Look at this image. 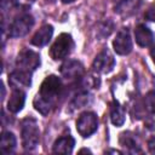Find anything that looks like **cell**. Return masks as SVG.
Returning <instances> with one entry per match:
<instances>
[{
    "label": "cell",
    "instance_id": "ba28073f",
    "mask_svg": "<svg viewBox=\"0 0 155 155\" xmlns=\"http://www.w3.org/2000/svg\"><path fill=\"white\" fill-rule=\"evenodd\" d=\"M113 47L114 51L121 56L128 54L132 51V39L127 28H122L116 34V38L113 41Z\"/></svg>",
    "mask_w": 155,
    "mask_h": 155
},
{
    "label": "cell",
    "instance_id": "ffe728a7",
    "mask_svg": "<svg viewBox=\"0 0 155 155\" xmlns=\"http://www.w3.org/2000/svg\"><path fill=\"white\" fill-rule=\"evenodd\" d=\"M144 104L147 110H149L151 114H155V91H150L147 93Z\"/></svg>",
    "mask_w": 155,
    "mask_h": 155
},
{
    "label": "cell",
    "instance_id": "8fae6325",
    "mask_svg": "<svg viewBox=\"0 0 155 155\" xmlns=\"http://www.w3.org/2000/svg\"><path fill=\"white\" fill-rule=\"evenodd\" d=\"M134 38L136 42L140 47H147L150 46L154 41V34L153 31L144 24H138L134 29Z\"/></svg>",
    "mask_w": 155,
    "mask_h": 155
},
{
    "label": "cell",
    "instance_id": "d6986e66",
    "mask_svg": "<svg viewBox=\"0 0 155 155\" xmlns=\"http://www.w3.org/2000/svg\"><path fill=\"white\" fill-rule=\"evenodd\" d=\"M88 102H90V96H88V93H87V92H81V93H79L78 96L74 97V99L71 101V104H70V105H71L74 109H80V108L85 107L86 104H88Z\"/></svg>",
    "mask_w": 155,
    "mask_h": 155
},
{
    "label": "cell",
    "instance_id": "7402d4cb",
    "mask_svg": "<svg viewBox=\"0 0 155 155\" xmlns=\"http://www.w3.org/2000/svg\"><path fill=\"white\" fill-rule=\"evenodd\" d=\"M35 0H10V2L19 8H28L29 6H31L34 4Z\"/></svg>",
    "mask_w": 155,
    "mask_h": 155
},
{
    "label": "cell",
    "instance_id": "30bf717a",
    "mask_svg": "<svg viewBox=\"0 0 155 155\" xmlns=\"http://www.w3.org/2000/svg\"><path fill=\"white\" fill-rule=\"evenodd\" d=\"M8 82L13 88H21V87H29L31 85V71L16 69L8 75Z\"/></svg>",
    "mask_w": 155,
    "mask_h": 155
},
{
    "label": "cell",
    "instance_id": "8992f818",
    "mask_svg": "<svg viewBox=\"0 0 155 155\" xmlns=\"http://www.w3.org/2000/svg\"><path fill=\"white\" fill-rule=\"evenodd\" d=\"M16 64H17L18 69L33 73L40 65V56H39V53H36L29 48H25V50L21 51L19 54L17 56Z\"/></svg>",
    "mask_w": 155,
    "mask_h": 155
},
{
    "label": "cell",
    "instance_id": "52a82bcc",
    "mask_svg": "<svg viewBox=\"0 0 155 155\" xmlns=\"http://www.w3.org/2000/svg\"><path fill=\"white\" fill-rule=\"evenodd\" d=\"M94 71L97 73H101V74H108L110 73L114 67H115V58L114 56L105 48L103 50L102 52H99L94 61H93V64H92Z\"/></svg>",
    "mask_w": 155,
    "mask_h": 155
},
{
    "label": "cell",
    "instance_id": "ac0fdd59",
    "mask_svg": "<svg viewBox=\"0 0 155 155\" xmlns=\"http://www.w3.org/2000/svg\"><path fill=\"white\" fill-rule=\"evenodd\" d=\"M120 145L126 148L127 150L132 151V153H139L140 151V147L137 142V139L133 137V134H131L130 132H124L120 134Z\"/></svg>",
    "mask_w": 155,
    "mask_h": 155
},
{
    "label": "cell",
    "instance_id": "44dd1931",
    "mask_svg": "<svg viewBox=\"0 0 155 155\" xmlns=\"http://www.w3.org/2000/svg\"><path fill=\"white\" fill-rule=\"evenodd\" d=\"M113 28H114V25H113V23H111L110 21H107V22H104V23L102 24L101 29H98V33H99L101 38H105V36H109V34L111 33Z\"/></svg>",
    "mask_w": 155,
    "mask_h": 155
},
{
    "label": "cell",
    "instance_id": "277c9868",
    "mask_svg": "<svg viewBox=\"0 0 155 155\" xmlns=\"http://www.w3.org/2000/svg\"><path fill=\"white\" fill-rule=\"evenodd\" d=\"M98 128V117L92 111H85L82 113L78 121H76V130L80 136L82 137H90L93 134Z\"/></svg>",
    "mask_w": 155,
    "mask_h": 155
},
{
    "label": "cell",
    "instance_id": "cb8c5ba5",
    "mask_svg": "<svg viewBox=\"0 0 155 155\" xmlns=\"http://www.w3.org/2000/svg\"><path fill=\"white\" fill-rule=\"evenodd\" d=\"M148 147H149V151L155 154V137H153L149 142H148Z\"/></svg>",
    "mask_w": 155,
    "mask_h": 155
},
{
    "label": "cell",
    "instance_id": "9c48e42d",
    "mask_svg": "<svg viewBox=\"0 0 155 155\" xmlns=\"http://www.w3.org/2000/svg\"><path fill=\"white\" fill-rule=\"evenodd\" d=\"M61 74L64 79L69 81H78L84 75V67L79 61L69 59L62 64Z\"/></svg>",
    "mask_w": 155,
    "mask_h": 155
},
{
    "label": "cell",
    "instance_id": "7a4b0ae2",
    "mask_svg": "<svg viewBox=\"0 0 155 155\" xmlns=\"http://www.w3.org/2000/svg\"><path fill=\"white\" fill-rule=\"evenodd\" d=\"M22 145L25 150H33L40 142V130L35 119L25 117L21 124Z\"/></svg>",
    "mask_w": 155,
    "mask_h": 155
},
{
    "label": "cell",
    "instance_id": "484cf974",
    "mask_svg": "<svg viewBox=\"0 0 155 155\" xmlns=\"http://www.w3.org/2000/svg\"><path fill=\"white\" fill-rule=\"evenodd\" d=\"M73 1H75V0H62V2H64V4H69V2H73Z\"/></svg>",
    "mask_w": 155,
    "mask_h": 155
},
{
    "label": "cell",
    "instance_id": "6da1fadb",
    "mask_svg": "<svg viewBox=\"0 0 155 155\" xmlns=\"http://www.w3.org/2000/svg\"><path fill=\"white\" fill-rule=\"evenodd\" d=\"M62 90L63 85L58 76L48 75L47 78H45L40 86L39 93L34 98L35 109L42 115H47L57 104L58 98L62 94Z\"/></svg>",
    "mask_w": 155,
    "mask_h": 155
},
{
    "label": "cell",
    "instance_id": "d4e9b609",
    "mask_svg": "<svg viewBox=\"0 0 155 155\" xmlns=\"http://www.w3.org/2000/svg\"><path fill=\"white\" fill-rule=\"evenodd\" d=\"M150 56H151V58H153V62L155 63V45L151 47V50H150Z\"/></svg>",
    "mask_w": 155,
    "mask_h": 155
},
{
    "label": "cell",
    "instance_id": "603a6c76",
    "mask_svg": "<svg viewBox=\"0 0 155 155\" xmlns=\"http://www.w3.org/2000/svg\"><path fill=\"white\" fill-rule=\"evenodd\" d=\"M145 18L148 21H151V22H155V5H153L151 7H149L145 12Z\"/></svg>",
    "mask_w": 155,
    "mask_h": 155
},
{
    "label": "cell",
    "instance_id": "5bb4252c",
    "mask_svg": "<svg viewBox=\"0 0 155 155\" xmlns=\"http://www.w3.org/2000/svg\"><path fill=\"white\" fill-rule=\"evenodd\" d=\"M140 6V0H119L115 5V12L120 16L128 17L137 12Z\"/></svg>",
    "mask_w": 155,
    "mask_h": 155
},
{
    "label": "cell",
    "instance_id": "e0dca14e",
    "mask_svg": "<svg viewBox=\"0 0 155 155\" xmlns=\"http://www.w3.org/2000/svg\"><path fill=\"white\" fill-rule=\"evenodd\" d=\"M16 137L10 131H4L1 134L0 142V151L2 154H11L16 149Z\"/></svg>",
    "mask_w": 155,
    "mask_h": 155
},
{
    "label": "cell",
    "instance_id": "4fadbf2b",
    "mask_svg": "<svg viewBox=\"0 0 155 155\" xmlns=\"http://www.w3.org/2000/svg\"><path fill=\"white\" fill-rule=\"evenodd\" d=\"M25 103V93L21 88H13L8 102H7V109L11 113H18L23 109Z\"/></svg>",
    "mask_w": 155,
    "mask_h": 155
},
{
    "label": "cell",
    "instance_id": "3957f363",
    "mask_svg": "<svg viewBox=\"0 0 155 155\" xmlns=\"http://www.w3.org/2000/svg\"><path fill=\"white\" fill-rule=\"evenodd\" d=\"M73 48H74V40H73L71 35L63 33L56 39V41L51 46L50 56L54 61L64 59L67 56H69V53L71 52Z\"/></svg>",
    "mask_w": 155,
    "mask_h": 155
},
{
    "label": "cell",
    "instance_id": "5b68a950",
    "mask_svg": "<svg viewBox=\"0 0 155 155\" xmlns=\"http://www.w3.org/2000/svg\"><path fill=\"white\" fill-rule=\"evenodd\" d=\"M34 25V18L30 15H22L17 17L8 28V35L11 38H22L29 33Z\"/></svg>",
    "mask_w": 155,
    "mask_h": 155
},
{
    "label": "cell",
    "instance_id": "2e32d148",
    "mask_svg": "<svg viewBox=\"0 0 155 155\" xmlns=\"http://www.w3.org/2000/svg\"><path fill=\"white\" fill-rule=\"evenodd\" d=\"M125 119H126V113H125L124 107L119 102L114 101L110 105V120L113 125L116 127H120L124 125Z\"/></svg>",
    "mask_w": 155,
    "mask_h": 155
},
{
    "label": "cell",
    "instance_id": "7c38bea8",
    "mask_svg": "<svg viewBox=\"0 0 155 155\" xmlns=\"http://www.w3.org/2000/svg\"><path fill=\"white\" fill-rule=\"evenodd\" d=\"M52 34H53V27L51 24H45L34 34V36L31 38L30 42L34 46H38V47L45 46L51 40Z\"/></svg>",
    "mask_w": 155,
    "mask_h": 155
},
{
    "label": "cell",
    "instance_id": "9a60e30c",
    "mask_svg": "<svg viewBox=\"0 0 155 155\" xmlns=\"http://www.w3.org/2000/svg\"><path fill=\"white\" fill-rule=\"evenodd\" d=\"M75 140L71 136H63L59 137L52 147V151L54 154H70L74 149Z\"/></svg>",
    "mask_w": 155,
    "mask_h": 155
}]
</instances>
